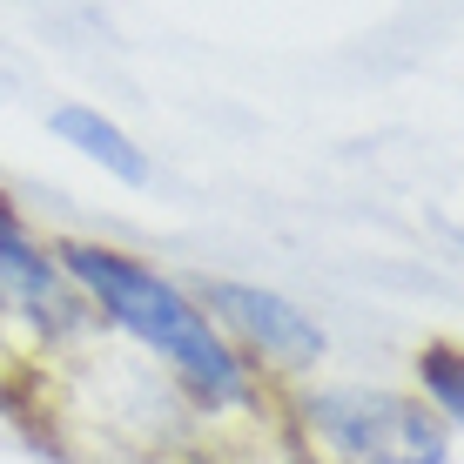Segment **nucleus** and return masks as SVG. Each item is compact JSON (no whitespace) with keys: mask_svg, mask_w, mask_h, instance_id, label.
I'll use <instances>...</instances> for the list:
<instances>
[{"mask_svg":"<svg viewBox=\"0 0 464 464\" xmlns=\"http://www.w3.org/2000/svg\"><path fill=\"white\" fill-rule=\"evenodd\" d=\"M61 269H68L135 343H149L196 397H209V404H236V397H243V363H236V350L222 343L209 310H196L175 283H162L155 269H141L135 256L94 249V243H68L61 249Z\"/></svg>","mask_w":464,"mask_h":464,"instance_id":"f257e3e1","label":"nucleus"},{"mask_svg":"<svg viewBox=\"0 0 464 464\" xmlns=\"http://www.w3.org/2000/svg\"><path fill=\"white\" fill-rule=\"evenodd\" d=\"M0 283H7L34 316H61V269L47 263L41 243L21 229V216L7 209V196H0Z\"/></svg>","mask_w":464,"mask_h":464,"instance_id":"20e7f679","label":"nucleus"},{"mask_svg":"<svg viewBox=\"0 0 464 464\" xmlns=\"http://www.w3.org/2000/svg\"><path fill=\"white\" fill-rule=\"evenodd\" d=\"M310 424L350 464H444V418L397 391H363V383L316 391Z\"/></svg>","mask_w":464,"mask_h":464,"instance_id":"f03ea898","label":"nucleus"},{"mask_svg":"<svg viewBox=\"0 0 464 464\" xmlns=\"http://www.w3.org/2000/svg\"><path fill=\"white\" fill-rule=\"evenodd\" d=\"M54 135L74 141L88 162H102L108 175H121V182H149V155H141L115 121H102L94 108H54Z\"/></svg>","mask_w":464,"mask_h":464,"instance_id":"39448f33","label":"nucleus"},{"mask_svg":"<svg viewBox=\"0 0 464 464\" xmlns=\"http://www.w3.org/2000/svg\"><path fill=\"white\" fill-rule=\"evenodd\" d=\"M418 371H424V391L438 397V411L464 424V350H424Z\"/></svg>","mask_w":464,"mask_h":464,"instance_id":"423d86ee","label":"nucleus"},{"mask_svg":"<svg viewBox=\"0 0 464 464\" xmlns=\"http://www.w3.org/2000/svg\"><path fill=\"white\" fill-rule=\"evenodd\" d=\"M202 303H209L229 330H243V343H256L263 357H276V363H316V357H324V330H316L296 303H283L276 290L216 276L209 290H202Z\"/></svg>","mask_w":464,"mask_h":464,"instance_id":"7ed1b4c3","label":"nucleus"}]
</instances>
